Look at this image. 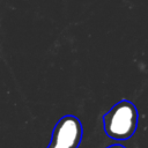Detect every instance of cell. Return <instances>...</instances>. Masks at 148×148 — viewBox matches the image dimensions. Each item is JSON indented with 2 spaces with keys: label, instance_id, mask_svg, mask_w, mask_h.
Here are the masks:
<instances>
[{
  "label": "cell",
  "instance_id": "1",
  "mask_svg": "<svg viewBox=\"0 0 148 148\" xmlns=\"http://www.w3.org/2000/svg\"><path fill=\"white\" fill-rule=\"evenodd\" d=\"M138 121V109L127 99L119 101L103 116L105 134L117 141H125L132 138L136 131Z\"/></svg>",
  "mask_w": 148,
  "mask_h": 148
},
{
  "label": "cell",
  "instance_id": "2",
  "mask_svg": "<svg viewBox=\"0 0 148 148\" xmlns=\"http://www.w3.org/2000/svg\"><path fill=\"white\" fill-rule=\"evenodd\" d=\"M82 135L80 119L73 114H66L56 124L47 148H79Z\"/></svg>",
  "mask_w": 148,
  "mask_h": 148
},
{
  "label": "cell",
  "instance_id": "3",
  "mask_svg": "<svg viewBox=\"0 0 148 148\" xmlns=\"http://www.w3.org/2000/svg\"><path fill=\"white\" fill-rule=\"evenodd\" d=\"M106 148H125L123 145H119V143H114V145H111V146H108Z\"/></svg>",
  "mask_w": 148,
  "mask_h": 148
}]
</instances>
